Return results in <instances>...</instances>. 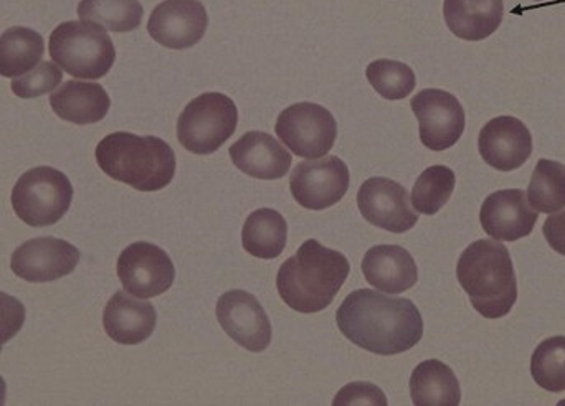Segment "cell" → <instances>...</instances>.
Listing matches in <instances>:
<instances>
[{"mask_svg":"<svg viewBox=\"0 0 565 406\" xmlns=\"http://www.w3.org/2000/svg\"><path fill=\"white\" fill-rule=\"evenodd\" d=\"M335 322L348 341L377 355L404 354L424 338V319L411 299L371 289L351 292L335 312Z\"/></svg>","mask_w":565,"mask_h":406,"instance_id":"cell-1","label":"cell"},{"mask_svg":"<svg viewBox=\"0 0 565 406\" xmlns=\"http://www.w3.org/2000/svg\"><path fill=\"white\" fill-rule=\"evenodd\" d=\"M349 271L351 265L342 253L308 239L282 263L277 276L278 295L292 311L315 314L334 301Z\"/></svg>","mask_w":565,"mask_h":406,"instance_id":"cell-2","label":"cell"},{"mask_svg":"<svg viewBox=\"0 0 565 406\" xmlns=\"http://www.w3.org/2000/svg\"><path fill=\"white\" fill-rule=\"evenodd\" d=\"M95 156L108 178L141 192L168 188L178 168L174 149L154 136L113 132L99 141Z\"/></svg>","mask_w":565,"mask_h":406,"instance_id":"cell-3","label":"cell"},{"mask_svg":"<svg viewBox=\"0 0 565 406\" xmlns=\"http://www.w3.org/2000/svg\"><path fill=\"white\" fill-rule=\"evenodd\" d=\"M457 278L475 311L487 319L510 314L518 301V279L510 249L497 239L471 243L457 265Z\"/></svg>","mask_w":565,"mask_h":406,"instance_id":"cell-4","label":"cell"},{"mask_svg":"<svg viewBox=\"0 0 565 406\" xmlns=\"http://www.w3.org/2000/svg\"><path fill=\"white\" fill-rule=\"evenodd\" d=\"M50 56L73 78L98 79L115 65L116 50L99 23L70 20L50 35Z\"/></svg>","mask_w":565,"mask_h":406,"instance_id":"cell-5","label":"cell"},{"mask_svg":"<svg viewBox=\"0 0 565 406\" xmlns=\"http://www.w3.org/2000/svg\"><path fill=\"white\" fill-rule=\"evenodd\" d=\"M237 125L234 99L224 93H204L179 116L178 139L192 154H214L234 136Z\"/></svg>","mask_w":565,"mask_h":406,"instance_id":"cell-6","label":"cell"},{"mask_svg":"<svg viewBox=\"0 0 565 406\" xmlns=\"http://www.w3.org/2000/svg\"><path fill=\"white\" fill-rule=\"evenodd\" d=\"M72 201V182L63 172L49 165L30 169L13 185V212L25 225L35 228L58 223Z\"/></svg>","mask_w":565,"mask_h":406,"instance_id":"cell-7","label":"cell"},{"mask_svg":"<svg viewBox=\"0 0 565 406\" xmlns=\"http://www.w3.org/2000/svg\"><path fill=\"white\" fill-rule=\"evenodd\" d=\"M275 131L292 154L319 159L334 148L338 122L324 106L296 103L280 113Z\"/></svg>","mask_w":565,"mask_h":406,"instance_id":"cell-8","label":"cell"},{"mask_svg":"<svg viewBox=\"0 0 565 406\" xmlns=\"http://www.w3.org/2000/svg\"><path fill=\"white\" fill-rule=\"evenodd\" d=\"M351 174L338 156L299 162L289 178L292 199L308 210L329 209L348 194Z\"/></svg>","mask_w":565,"mask_h":406,"instance_id":"cell-9","label":"cell"},{"mask_svg":"<svg viewBox=\"0 0 565 406\" xmlns=\"http://www.w3.org/2000/svg\"><path fill=\"white\" fill-rule=\"evenodd\" d=\"M116 271L125 291L141 299L164 295L175 279L171 256L148 242L126 246L119 255Z\"/></svg>","mask_w":565,"mask_h":406,"instance_id":"cell-10","label":"cell"},{"mask_svg":"<svg viewBox=\"0 0 565 406\" xmlns=\"http://www.w3.org/2000/svg\"><path fill=\"white\" fill-rule=\"evenodd\" d=\"M412 111L420 126V141L430 151H447L463 136L467 116L457 96L428 88L412 98Z\"/></svg>","mask_w":565,"mask_h":406,"instance_id":"cell-11","label":"cell"},{"mask_svg":"<svg viewBox=\"0 0 565 406\" xmlns=\"http://www.w3.org/2000/svg\"><path fill=\"white\" fill-rule=\"evenodd\" d=\"M217 319L228 338L247 351H267L271 344V322L264 306L247 291L225 292L217 301Z\"/></svg>","mask_w":565,"mask_h":406,"instance_id":"cell-12","label":"cell"},{"mask_svg":"<svg viewBox=\"0 0 565 406\" xmlns=\"http://www.w3.org/2000/svg\"><path fill=\"white\" fill-rule=\"evenodd\" d=\"M358 206L371 225L397 235L414 228L418 222L407 189L387 178L367 179L359 189Z\"/></svg>","mask_w":565,"mask_h":406,"instance_id":"cell-13","label":"cell"},{"mask_svg":"<svg viewBox=\"0 0 565 406\" xmlns=\"http://www.w3.org/2000/svg\"><path fill=\"white\" fill-rule=\"evenodd\" d=\"M207 26L204 3L199 0H164L152 10L148 32L166 49L185 50L204 39Z\"/></svg>","mask_w":565,"mask_h":406,"instance_id":"cell-14","label":"cell"},{"mask_svg":"<svg viewBox=\"0 0 565 406\" xmlns=\"http://www.w3.org/2000/svg\"><path fill=\"white\" fill-rule=\"evenodd\" d=\"M79 252L65 239L33 238L13 252L10 268L29 282H50L75 271Z\"/></svg>","mask_w":565,"mask_h":406,"instance_id":"cell-15","label":"cell"},{"mask_svg":"<svg viewBox=\"0 0 565 406\" xmlns=\"http://www.w3.org/2000/svg\"><path fill=\"white\" fill-rule=\"evenodd\" d=\"M478 149L483 161L497 171H516L533 154V136L521 119L500 116L481 129Z\"/></svg>","mask_w":565,"mask_h":406,"instance_id":"cell-16","label":"cell"},{"mask_svg":"<svg viewBox=\"0 0 565 406\" xmlns=\"http://www.w3.org/2000/svg\"><path fill=\"white\" fill-rule=\"evenodd\" d=\"M540 212L531 206L521 189H507L488 195L481 205L480 222L484 233L497 242H518L533 233Z\"/></svg>","mask_w":565,"mask_h":406,"instance_id":"cell-17","label":"cell"},{"mask_svg":"<svg viewBox=\"0 0 565 406\" xmlns=\"http://www.w3.org/2000/svg\"><path fill=\"white\" fill-rule=\"evenodd\" d=\"M228 152L238 171L260 181H278L291 168V154L267 132H247Z\"/></svg>","mask_w":565,"mask_h":406,"instance_id":"cell-18","label":"cell"},{"mask_svg":"<svg viewBox=\"0 0 565 406\" xmlns=\"http://www.w3.org/2000/svg\"><path fill=\"white\" fill-rule=\"evenodd\" d=\"M362 273L369 285L387 295H401L418 281L414 256L398 245L372 246L362 259Z\"/></svg>","mask_w":565,"mask_h":406,"instance_id":"cell-19","label":"cell"},{"mask_svg":"<svg viewBox=\"0 0 565 406\" xmlns=\"http://www.w3.org/2000/svg\"><path fill=\"white\" fill-rule=\"evenodd\" d=\"M156 321L158 314L154 306L138 301L128 291L113 295L103 312L106 334L122 345H138L148 341L154 332Z\"/></svg>","mask_w":565,"mask_h":406,"instance_id":"cell-20","label":"cell"},{"mask_svg":"<svg viewBox=\"0 0 565 406\" xmlns=\"http://www.w3.org/2000/svg\"><path fill=\"white\" fill-rule=\"evenodd\" d=\"M50 106L60 119L86 126L106 118L111 99L99 83L72 79L50 95Z\"/></svg>","mask_w":565,"mask_h":406,"instance_id":"cell-21","label":"cell"},{"mask_svg":"<svg viewBox=\"0 0 565 406\" xmlns=\"http://www.w3.org/2000/svg\"><path fill=\"white\" fill-rule=\"evenodd\" d=\"M445 22L458 39L480 42L500 29L503 0H445Z\"/></svg>","mask_w":565,"mask_h":406,"instance_id":"cell-22","label":"cell"},{"mask_svg":"<svg viewBox=\"0 0 565 406\" xmlns=\"http://www.w3.org/2000/svg\"><path fill=\"white\" fill-rule=\"evenodd\" d=\"M411 397L417 406H458L461 388L457 375L440 361H425L411 377Z\"/></svg>","mask_w":565,"mask_h":406,"instance_id":"cell-23","label":"cell"},{"mask_svg":"<svg viewBox=\"0 0 565 406\" xmlns=\"http://www.w3.org/2000/svg\"><path fill=\"white\" fill-rule=\"evenodd\" d=\"M286 239L288 225L281 213L274 209L255 210L242 229V245L255 258H278L285 249Z\"/></svg>","mask_w":565,"mask_h":406,"instance_id":"cell-24","label":"cell"},{"mask_svg":"<svg viewBox=\"0 0 565 406\" xmlns=\"http://www.w3.org/2000/svg\"><path fill=\"white\" fill-rule=\"evenodd\" d=\"M45 43L42 35L26 26H12L0 39V73L6 78H20L40 65Z\"/></svg>","mask_w":565,"mask_h":406,"instance_id":"cell-25","label":"cell"},{"mask_svg":"<svg viewBox=\"0 0 565 406\" xmlns=\"http://www.w3.org/2000/svg\"><path fill=\"white\" fill-rule=\"evenodd\" d=\"M78 17L109 32L126 33L141 25L142 6L139 0H82Z\"/></svg>","mask_w":565,"mask_h":406,"instance_id":"cell-26","label":"cell"},{"mask_svg":"<svg viewBox=\"0 0 565 406\" xmlns=\"http://www.w3.org/2000/svg\"><path fill=\"white\" fill-rule=\"evenodd\" d=\"M527 201L536 212H561L565 206V165L541 159L527 188Z\"/></svg>","mask_w":565,"mask_h":406,"instance_id":"cell-27","label":"cell"},{"mask_svg":"<svg viewBox=\"0 0 565 406\" xmlns=\"http://www.w3.org/2000/svg\"><path fill=\"white\" fill-rule=\"evenodd\" d=\"M457 178L447 165H431L422 172L412 191V205L422 215H435L454 194Z\"/></svg>","mask_w":565,"mask_h":406,"instance_id":"cell-28","label":"cell"},{"mask_svg":"<svg viewBox=\"0 0 565 406\" xmlns=\"http://www.w3.org/2000/svg\"><path fill=\"white\" fill-rule=\"evenodd\" d=\"M531 375L544 391L565 392V335L546 339L531 359Z\"/></svg>","mask_w":565,"mask_h":406,"instance_id":"cell-29","label":"cell"},{"mask_svg":"<svg viewBox=\"0 0 565 406\" xmlns=\"http://www.w3.org/2000/svg\"><path fill=\"white\" fill-rule=\"evenodd\" d=\"M369 83L382 98L398 101L407 98L417 85L414 70L395 60H375L365 70Z\"/></svg>","mask_w":565,"mask_h":406,"instance_id":"cell-30","label":"cell"},{"mask_svg":"<svg viewBox=\"0 0 565 406\" xmlns=\"http://www.w3.org/2000/svg\"><path fill=\"white\" fill-rule=\"evenodd\" d=\"M62 68L52 62H42L32 72L12 79V93L19 98L32 99L55 92L62 83Z\"/></svg>","mask_w":565,"mask_h":406,"instance_id":"cell-31","label":"cell"},{"mask_svg":"<svg viewBox=\"0 0 565 406\" xmlns=\"http://www.w3.org/2000/svg\"><path fill=\"white\" fill-rule=\"evenodd\" d=\"M332 405L335 406H348V405H387V398H385L384 392L381 388L375 387L372 384H362V382H355V384L345 385L338 395H335Z\"/></svg>","mask_w":565,"mask_h":406,"instance_id":"cell-32","label":"cell"},{"mask_svg":"<svg viewBox=\"0 0 565 406\" xmlns=\"http://www.w3.org/2000/svg\"><path fill=\"white\" fill-rule=\"evenodd\" d=\"M544 236H546L547 243L554 252L565 256V210L551 215L546 220L543 226Z\"/></svg>","mask_w":565,"mask_h":406,"instance_id":"cell-33","label":"cell"},{"mask_svg":"<svg viewBox=\"0 0 565 406\" xmlns=\"http://www.w3.org/2000/svg\"><path fill=\"white\" fill-rule=\"evenodd\" d=\"M537 2H540V0H537Z\"/></svg>","mask_w":565,"mask_h":406,"instance_id":"cell-34","label":"cell"}]
</instances>
